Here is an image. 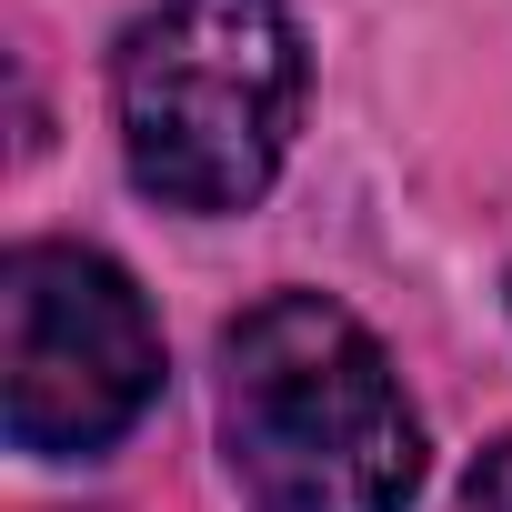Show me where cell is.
<instances>
[{
    "label": "cell",
    "instance_id": "cell-1",
    "mask_svg": "<svg viewBox=\"0 0 512 512\" xmlns=\"http://www.w3.org/2000/svg\"><path fill=\"white\" fill-rule=\"evenodd\" d=\"M221 452L262 512H402L422 482L382 342L322 292H272L221 332Z\"/></svg>",
    "mask_w": 512,
    "mask_h": 512
},
{
    "label": "cell",
    "instance_id": "cell-2",
    "mask_svg": "<svg viewBox=\"0 0 512 512\" xmlns=\"http://www.w3.org/2000/svg\"><path fill=\"white\" fill-rule=\"evenodd\" d=\"M131 181L171 211H251L302 121V31L282 0H161L111 61Z\"/></svg>",
    "mask_w": 512,
    "mask_h": 512
},
{
    "label": "cell",
    "instance_id": "cell-3",
    "mask_svg": "<svg viewBox=\"0 0 512 512\" xmlns=\"http://www.w3.org/2000/svg\"><path fill=\"white\" fill-rule=\"evenodd\" d=\"M161 392V332L121 262L81 241H21L0 262V422L21 452H111Z\"/></svg>",
    "mask_w": 512,
    "mask_h": 512
},
{
    "label": "cell",
    "instance_id": "cell-4",
    "mask_svg": "<svg viewBox=\"0 0 512 512\" xmlns=\"http://www.w3.org/2000/svg\"><path fill=\"white\" fill-rule=\"evenodd\" d=\"M462 512H512V432L472 462V482H462Z\"/></svg>",
    "mask_w": 512,
    "mask_h": 512
}]
</instances>
